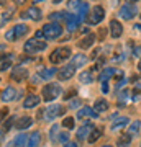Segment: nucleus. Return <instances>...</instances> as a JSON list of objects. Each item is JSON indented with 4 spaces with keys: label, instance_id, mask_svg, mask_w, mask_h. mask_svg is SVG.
<instances>
[{
    "label": "nucleus",
    "instance_id": "obj_1",
    "mask_svg": "<svg viewBox=\"0 0 141 147\" xmlns=\"http://www.w3.org/2000/svg\"><path fill=\"white\" fill-rule=\"evenodd\" d=\"M41 93H43V98H44V101H52V100H56L59 95L63 93V88H61V85L59 84H48L43 87L41 90Z\"/></svg>",
    "mask_w": 141,
    "mask_h": 147
},
{
    "label": "nucleus",
    "instance_id": "obj_2",
    "mask_svg": "<svg viewBox=\"0 0 141 147\" xmlns=\"http://www.w3.org/2000/svg\"><path fill=\"white\" fill-rule=\"evenodd\" d=\"M43 33H44V38H46L48 41H52V39H58L63 34V26L59 23L51 21V23H46L43 26Z\"/></svg>",
    "mask_w": 141,
    "mask_h": 147
},
{
    "label": "nucleus",
    "instance_id": "obj_3",
    "mask_svg": "<svg viewBox=\"0 0 141 147\" xmlns=\"http://www.w3.org/2000/svg\"><path fill=\"white\" fill-rule=\"evenodd\" d=\"M25 53L26 54H36L46 49V41H41V38H33L25 42Z\"/></svg>",
    "mask_w": 141,
    "mask_h": 147
},
{
    "label": "nucleus",
    "instance_id": "obj_4",
    "mask_svg": "<svg viewBox=\"0 0 141 147\" xmlns=\"http://www.w3.org/2000/svg\"><path fill=\"white\" fill-rule=\"evenodd\" d=\"M69 56H71V47L63 46V47H58V49L52 51L51 56H49V61L52 64H59V62H63V61H66Z\"/></svg>",
    "mask_w": 141,
    "mask_h": 147
},
{
    "label": "nucleus",
    "instance_id": "obj_5",
    "mask_svg": "<svg viewBox=\"0 0 141 147\" xmlns=\"http://www.w3.org/2000/svg\"><path fill=\"white\" fill-rule=\"evenodd\" d=\"M28 30H30V28L26 26V25H16L15 28H12L10 31L5 33V39L7 41H15L18 38L25 36L26 33H28Z\"/></svg>",
    "mask_w": 141,
    "mask_h": 147
},
{
    "label": "nucleus",
    "instance_id": "obj_6",
    "mask_svg": "<svg viewBox=\"0 0 141 147\" xmlns=\"http://www.w3.org/2000/svg\"><path fill=\"white\" fill-rule=\"evenodd\" d=\"M105 18V10L102 8V7H94L92 10H90L89 16H87V23L89 25H99L100 21Z\"/></svg>",
    "mask_w": 141,
    "mask_h": 147
},
{
    "label": "nucleus",
    "instance_id": "obj_7",
    "mask_svg": "<svg viewBox=\"0 0 141 147\" xmlns=\"http://www.w3.org/2000/svg\"><path fill=\"white\" fill-rule=\"evenodd\" d=\"M136 15H138L136 5H133V3H125V5H121V8H120V16L121 18L131 20V18H135Z\"/></svg>",
    "mask_w": 141,
    "mask_h": 147
},
{
    "label": "nucleus",
    "instance_id": "obj_8",
    "mask_svg": "<svg viewBox=\"0 0 141 147\" xmlns=\"http://www.w3.org/2000/svg\"><path fill=\"white\" fill-rule=\"evenodd\" d=\"M64 111H66V108L61 105H51L46 108V119H56L58 116L64 115Z\"/></svg>",
    "mask_w": 141,
    "mask_h": 147
},
{
    "label": "nucleus",
    "instance_id": "obj_9",
    "mask_svg": "<svg viewBox=\"0 0 141 147\" xmlns=\"http://www.w3.org/2000/svg\"><path fill=\"white\" fill-rule=\"evenodd\" d=\"M64 20H66V26H67V31H76L77 30V25L80 23V20H79L77 13L76 15H72V13H64Z\"/></svg>",
    "mask_w": 141,
    "mask_h": 147
},
{
    "label": "nucleus",
    "instance_id": "obj_10",
    "mask_svg": "<svg viewBox=\"0 0 141 147\" xmlns=\"http://www.w3.org/2000/svg\"><path fill=\"white\" fill-rule=\"evenodd\" d=\"M76 69H77V67H74L72 64H67V65L61 67V70L58 72L59 80H69V79H72V75H74V72H76Z\"/></svg>",
    "mask_w": 141,
    "mask_h": 147
},
{
    "label": "nucleus",
    "instance_id": "obj_11",
    "mask_svg": "<svg viewBox=\"0 0 141 147\" xmlns=\"http://www.w3.org/2000/svg\"><path fill=\"white\" fill-rule=\"evenodd\" d=\"M28 77V70L25 67H21V65H16L13 67V72H12V80H15V82H21V80H25Z\"/></svg>",
    "mask_w": 141,
    "mask_h": 147
},
{
    "label": "nucleus",
    "instance_id": "obj_12",
    "mask_svg": "<svg viewBox=\"0 0 141 147\" xmlns=\"http://www.w3.org/2000/svg\"><path fill=\"white\" fill-rule=\"evenodd\" d=\"M18 96L16 95V90L13 88V87H7V88H3V92H2V101L3 103H10V101H13Z\"/></svg>",
    "mask_w": 141,
    "mask_h": 147
},
{
    "label": "nucleus",
    "instance_id": "obj_13",
    "mask_svg": "<svg viewBox=\"0 0 141 147\" xmlns=\"http://www.w3.org/2000/svg\"><path fill=\"white\" fill-rule=\"evenodd\" d=\"M77 118L79 119H82V118H92V119H95V118H99V111L92 110L90 106H85V108H82V110H79Z\"/></svg>",
    "mask_w": 141,
    "mask_h": 147
},
{
    "label": "nucleus",
    "instance_id": "obj_14",
    "mask_svg": "<svg viewBox=\"0 0 141 147\" xmlns=\"http://www.w3.org/2000/svg\"><path fill=\"white\" fill-rule=\"evenodd\" d=\"M121 33H123V26L118 20H112L110 21V34L112 38H120Z\"/></svg>",
    "mask_w": 141,
    "mask_h": 147
},
{
    "label": "nucleus",
    "instance_id": "obj_15",
    "mask_svg": "<svg viewBox=\"0 0 141 147\" xmlns=\"http://www.w3.org/2000/svg\"><path fill=\"white\" fill-rule=\"evenodd\" d=\"M92 129H94L92 124H84V126H80L77 129V141H85V137L89 139L90 131H92Z\"/></svg>",
    "mask_w": 141,
    "mask_h": 147
},
{
    "label": "nucleus",
    "instance_id": "obj_16",
    "mask_svg": "<svg viewBox=\"0 0 141 147\" xmlns=\"http://www.w3.org/2000/svg\"><path fill=\"white\" fill-rule=\"evenodd\" d=\"M40 101H41V98H40L38 95H28V96H26V100L23 101V108H26V110L35 108V106L40 105Z\"/></svg>",
    "mask_w": 141,
    "mask_h": 147
},
{
    "label": "nucleus",
    "instance_id": "obj_17",
    "mask_svg": "<svg viewBox=\"0 0 141 147\" xmlns=\"http://www.w3.org/2000/svg\"><path fill=\"white\" fill-rule=\"evenodd\" d=\"M33 124V118L31 116H23L20 119H16V129L21 131V129H28V127Z\"/></svg>",
    "mask_w": 141,
    "mask_h": 147
},
{
    "label": "nucleus",
    "instance_id": "obj_18",
    "mask_svg": "<svg viewBox=\"0 0 141 147\" xmlns=\"http://www.w3.org/2000/svg\"><path fill=\"white\" fill-rule=\"evenodd\" d=\"M87 62H89V59L85 57V54H76L72 57V61H71V64L74 67H85Z\"/></svg>",
    "mask_w": 141,
    "mask_h": 147
},
{
    "label": "nucleus",
    "instance_id": "obj_19",
    "mask_svg": "<svg viewBox=\"0 0 141 147\" xmlns=\"http://www.w3.org/2000/svg\"><path fill=\"white\" fill-rule=\"evenodd\" d=\"M77 16H79V20L84 21L87 16H89V5L85 3V2H80L77 5Z\"/></svg>",
    "mask_w": 141,
    "mask_h": 147
},
{
    "label": "nucleus",
    "instance_id": "obj_20",
    "mask_svg": "<svg viewBox=\"0 0 141 147\" xmlns=\"http://www.w3.org/2000/svg\"><path fill=\"white\" fill-rule=\"evenodd\" d=\"M94 42H95V34H87V38H82L79 41V47L80 49H89Z\"/></svg>",
    "mask_w": 141,
    "mask_h": 147
},
{
    "label": "nucleus",
    "instance_id": "obj_21",
    "mask_svg": "<svg viewBox=\"0 0 141 147\" xmlns=\"http://www.w3.org/2000/svg\"><path fill=\"white\" fill-rule=\"evenodd\" d=\"M126 124H130V119L125 118V116H121V118H118V119H115L112 123V129L113 131H118V129H123Z\"/></svg>",
    "mask_w": 141,
    "mask_h": 147
},
{
    "label": "nucleus",
    "instance_id": "obj_22",
    "mask_svg": "<svg viewBox=\"0 0 141 147\" xmlns=\"http://www.w3.org/2000/svg\"><path fill=\"white\" fill-rule=\"evenodd\" d=\"M94 108L99 111V113H104V111L108 110V101L105 100V98H97L95 103H94Z\"/></svg>",
    "mask_w": 141,
    "mask_h": 147
},
{
    "label": "nucleus",
    "instance_id": "obj_23",
    "mask_svg": "<svg viewBox=\"0 0 141 147\" xmlns=\"http://www.w3.org/2000/svg\"><path fill=\"white\" fill-rule=\"evenodd\" d=\"M113 75H115V69L113 67H107V69H104V70L99 74V80L100 82H104V80H108L110 77H113Z\"/></svg>",
    "mask_w": 141,
    "mask_h": 147
},
{
    "label": "nucleus",
    "instance_id": "obj_24",
    "mask_svg": "<svg viewBox=\"0 0 141 147\" xmlns=\"http://www.w3.org/2000/svg\"><path fill=\"white\" fill-rule=\"evenodd\" d=\"M26 13H28V18H31V20H35V21H40L43 18L41 10H40V8H36V7H31L30 10L26 11Z\"/></svg>",
    "mask_w": 141,
    "mask_h": 147
},
{
    "label": "nucleus",
    "instance_id": "obj_25",
    "mask_svg": "<svg viewBox=\"0 0 141 147\" xmlns=\"http://www.w3.org/2000/svg\"><path fill=\"white\" fill-rule=\"evenodd\" d=\"M28 141H30V137L26 134H18L13 139V146H28Z\"/></svg>",
    "mask_w": 141,
    "mask_h": 147
},
{
    "label": "nucleus",
    "instance_id": "obj_26",
    "mask_svg": "<svg viewBox=\"0 0 141 147\" xmlns=\"http://www.w3.org/2000/svg\"><path fill=\"white\" fill-rule=\"evenodd\" d=\"M41 144V134L40 132H33L31 136H30V141H28V146L31 147H36Z\"/></svg>",
    "mask_w": 141,
    "mask_h": 147
},
{
    "label": "nucleus",
    "instance_id": "obj_27",
    "mask_svg": "<svg viewBox=\"0 0 141 147\" xmlns=\"http://www.w3.org/2000/svg\"><path fill=\"white\" fill-rule=\"evenodd\" d=\"M79 80L82 82V84H92L94 82V77H92V72L87 70V72H82L79 75Z\"/></svg>",
    "mask_w": 141,
    "mask_h": 147
},
{
    "label": "nucleus",
    "instance_id": "obj_28",
    "mask_svg": "<svg viewBox=\"0 0 141 147\" xmlns=\"http://www.w3.org/2000/svg\"><path fill=\"white\" fill-rule=\"evenodd\" d=\"M131 134L130 132H126V134H121L120 137H118V141H116V144H118V146H128V144H130L131 142Z\"/></svg>",
    "mask_w": 141,
    "mask_h": 147
},
{
    "label": "nucleus",
    "instance_id": "obj_29",
    "mask_svg": "<svg viewBox=\"0 0 141 147\" xmlns=\"http://www.w3.org/2000/svg\"><path fill=\"white\" fill-rule=\"evenodd\" d=\"M54 74H58V70L52 67V69H43L41 72H40V77H43V79H46V80H49L54 75Z\"/></svg>",
    "mask_w": 141,
    "mask_h": 147
},
{
    "label": "nucleus",
    "instance_id": "obj_30",
    "mask_svg": "<svg viewBox=\"0 0 141 147\" xmlns=\"http://www.w3.org/2000/svg\"><path fill=\"white\" fill-rule=\"evenodd\" d=\"M141 129V121H133L130 124V129H128V132H130L131 136H136L138 132H140Z\"/></svg>",
    "mask_w": 141,
    "mask_h": 147
},
{
    "label": "nucleus",
    "instance_id": "obj_31",
    "mask_svg": "<svg viewBox=\"0 0 141 147\" xmlns=\"http://www.w3.org/2000/svg\"><path fill=\"white\" fill-rule=\"evenodd\" d=\"M100 137H102V129H92V132H90V136L87 141L90 142V144H94L95 141H99Z\"/></svg>",
    "mask_w": 141,
    "mask_h": 147
},
{
    "label": "nucleus",
    "instance_id": "obj_32",
    "mask_svg": "<svg viewBox=\"0 0 141 147\" xmlns=\"http://www.w3.org/2000/svg\"><path fill=\"white\" fill-rule=\"evenodd\" d=\"M12 65V56H8V57H5V56H2V72H5L7 69Z\"/></svg>",
    "mask_w": 141,
    "mask_h": 147
},
{
    "label": "nucleus",
    "instance_id": "obj_33",
    "mask_svg": "<svg viewBox=\"0 0 141 147\" xmlns=\"http://www.w3.org/2000/svg\"><path fill=\"white\" fill-rule=\"evenodd\" d=\"M59 126H56V124H54V126L51 127V134H49V137H51V141L52 142H58V137H59Z\"/></svg>",
    "mask_w": 141,
    "mask_h": 147
},
{
    "label": "nucleus",
    "instance_id": "obj_34",
    "mask_svg": "<svg viewBox=\"0 0 141 147\" xmlns=\"http://www.w3.org/2000/svg\"><path fill=\"white\" fill-rule=\"evenodd\" d=\"M126 98H128V90L120 92V95H118V105H120V108L123 106V101H126Z\"/></svg>",
    "mask_w": 141,
    "mask_h": 147
},
{
    "label": "nucleus",
    "instance_id": "obj_35",
    "mask_svg": "<svg viewBox=\"0 0 141 147\" xmlns=\"http://www.w3.org/2000/svg\"><path fill=\"white\" fill-rule=\"evenodd\" d=\"M63 126L67 127V129H72V127L76 126V121H74L72 118H66V119L63 121Z\"/></svg>",
    "mask_w": 141,
    "mask_h": 147
},
{
    "label": "nucleus",
    "instance_id": "obj_36",
    "mask_svg": "<svg viewBox=\"0 0 141 147\" xmlns=\"http://www.w3.org/2000/svg\"><path fill=\"white\" fill-rule=\"evenodd\" d=\"M49 20L51 21H58V20H64V13H58V11H54L49 15Z\"/></svg>",
    "mask_w": 141,
    "mask_h": 147
},
{
    "label": "nucleus",
    "instance_id": "obj_37",
    "mask_svg": "<svg viewBox=\"0 0 141 147\" xmlns=\"http://www.w3.org/2000/svg\"><path fill=\"white\" fill-rule=\"evenodd\" d=\"M69 141V132H61L58 137V142H63V144H66V142Z\"/></svg>",
    "mask_w": 141,
    "mask_h": 147
},
{
    "label": "nucleus",
    "instance_id": "obj_38",
    "mask_svg": "<svg viewBox=\"0 0 141 147\" xmlns=\"http://www.w3.org/2000/svg\"><path fill=\"white\" fill-rule=\"evenodd\" d=\"M80 105H82V101L79 100V98H74V100L69 103V108H71V110H72V108H79Z\"/></svg>",
    "mask_w": 141,
    "mask_h": 147
},
{
    "label": "nucleus",
    "instance_id": "obj_39",
    "mask_svg": "<svg viewBox=\"0 0 141 147\" xmlns=\"http://www.w3.org/2000/svg\"><path fill=\"white\" fill-rule=\"evenodd\" d=\"M102 92H104V93L108 92V80H104V82H102Z\"/></svg>",
    "mask_w": 141,
    "mask_h": 147
},
{
    "label": "nucleus",
    "instance_id": "obj_40",
    "mask_svg": "<svg viewBox=\"0 0 141 147\" xmlns=\"http://www.w3.org/2000/svg\"><path fill=\"white\" fill-rule=\"evenodd\" d=\"M74 95H76V90H69L67 93L64 95V98H71V96H74Z\"/></svg>",
    "mask_w": 141,
    "mask_h": 147
},
{
    "label": "nucleus",
    "instance_id": "obj_41",
    "mask_svg": "<svg viewBox=\"0 0 141 147\" xmlns=\"http://www.w3.org/2000/svg\"><path fill=\"white\" fill-rule=\"evenodd\" d=\"M7 20H8V16H7V13H3V15H2V26H5Z\"/></svg>",
    "mask_w": 141,
    "mask_h": 147
},
{
    "label": "nucleus",
    "instance_id": "obj_42",
    "mask_svg": "<svg viewBox=\"0 0 141 147\" xmlns=\"http://www.w3.org/2000/svg\"><path fill=\"white\" fill-rule=\"evenodd\" d=\"M13 2H15L16 5H23L25 3V0H13Z\"/></svg>",
    "mask_w": 141,
    "mask_h": 147
},
{
    "label": "nucleus",
    "instance_id": "obj_43",
    "mask_svg": "<svg viewBox=\"0 0 141 147\" xmlns=\"http://www.w3.org/2000/svg\"><path fill=\"white\" fill-rule=\"evenodd\" d=\"M97 54H99V49H95L94 53H92V57H97Z\"/></svg>",
    "mask_w": 141,
    "mask_h": 147
},
{
    "label": "nucleus",
    "instance_id": "obj_44",
    "mask_svg": "<svg viewBox=\"0 0 141 147\" xmlns=\"http://www.w3.org/2000/svg\"><path fill=\"white\" fill-rule=\"evenodd\" d=\"M138 70L141 72V59H140V62H138Z\"/></svg>",
    "mask_w": 141,
    "mask_h": 147
},
{
    "label": "nucleus",
    "instance_id": "obj_45",
    "mask_svg": "<svg viewBox=\"0 0 141 147\" xmlns=\"http://www.w3.org/2000/svg\"><path fill=\"white\" fill-rule=\"evenodd\" d=\"M63 0H52V3H61Z\"/></svg>",
    "mask_w": 141,
    "mask_h": 147
},
{
    "label": "nucleus",
    "instance_id": "obj_46",
    "mask_svg": "<svg viewBox=\"0 0 141 147\" xmlns=\"http://www.w3.org/2000/svg\"><path fill=\"white\" fill-rule=\"evenodd\" d=\"M33 2H44V0H33Z\"/></svg>",
    "mask_w": 141,
    "mask_h": 147
},
{
    "label": "nucleus",
    "instance_id": "obj_47",
    "mask_svg": "<svg viewBox=\"0 0 141 147\" xmlns=\"http://www.w3.org/2000/svg\"><path fill=\"white\" fill-rule=\"evenodd\" d=\"M126 2H135V0H126Z\"/></svg>",
    "mask_w": 141,
    "mask_h": 147
},
{
    "label": "nucleus",
    "instance_id": "obj_48",
    "mask_svg": "<svg viewBox=\"0 0 141 147\" xmlns=\"http://www.w3.org/2000/svg\"><path fill=\"white\" fill-rule=\"evenodd\" d=\"M140 18H141V13H140Z\"/></svg>",
    "mask_w": 141,
    "mask_h": 147
}]
</instances>
